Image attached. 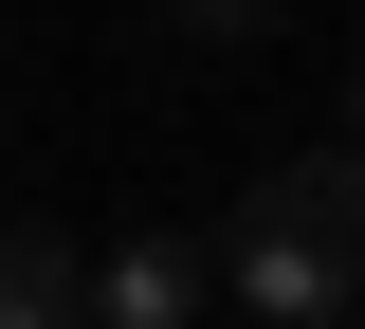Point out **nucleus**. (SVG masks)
<instances>
[{"label":"nucleus","instance_id":"nucleus-3","mask_svg":"<svg viewBox=\"0 0 365 329\" xmlns=\"http://www.w3.org/2000/svg\"><path fill=\"white\" fill-rule=\"evenodd\" d=\"M0 329H91V256L73 238H0Z\"/></svg>","mask_w":365,"mask_h":329},{"label":"nucleus","instance_id":"nucleus-1","mask_svg":"<svg viewBox=\"0 0 365 329\" xmlns=\"http://www.w3.org/2000/svg\"><path fill=\"white\" fill-rule=\"evenodd\" d=\"M220 293H237V311H256V329H329V311H347V256H329V238H292V220H274V201H237V238H220Z\"/></svg>","mask_w":365,"mask_h":329},{"label":"nucleus","instance_id":"nucleus-5","mask_svg":"<svg viewBox=\"0 0 365 329\" xmlns=\"http://www.w3.org/2000/svg\"><path fill=\"white\" fill-rule=\"evenodd\" d=\"M347 146H365V74H347Z\"/></svg>","mask_w":365,"mask_h":329},{"label":"nucleus","instance_id":"nucleus-2","mask_svg":"<svg viewBox=\"0 0 365 329\" xmlns=\"http://www.w3.org/2000/svg\"><path fill=\"white\" fill-rule=\"evenodd\" d=\"M220 256H182V238H128V256H91V329H201Z\"/></svg>","mask_w":365,"mask_h":329},{"label":"nucleus","instance_id":"nucleus-4","mask_svg":"<svg viewBox=\"0 0 365 329\" xmlns=\"http://www.w3.org/2000/svg\"><path fill=\"white\" fill-rule=\"evenodd\" d=\"M182 37H274V0H182Z\"/></svg>","mask_w":365,"mask_h":329},{"label":"nucleus","instance_id":"nucleus-6","mask_svg":"<svg viewBox=\"0 0 365 329\" xmlns=\"http://www.w3.org/2000/svg\"><path fill=\"white\" fill-rule=\"evenodd\" d=\"M237 329H256V311H237Z\"/></svg>","mask_w":365,"mask_h":329}]
</instances>
